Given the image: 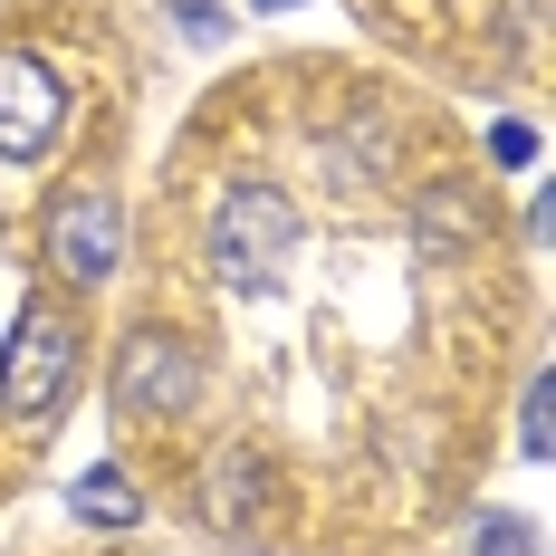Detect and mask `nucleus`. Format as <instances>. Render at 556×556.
I'll return each mask as SVG.
<instances>
[{
  "label": "nucleus",
  "instance_id": "39448f33",
  "mask_svg": "<svg viewBox=\"0 0 556 556\" xmlns=\"http://www.w3.org/2000/svg\"><path fill=\"white\" fill-rule=\"evenodd\" d=\"M192 384H202V365H192V345H182V336L144 327V336H125V345H115V403H125V413H182Z\"/></svg>",
  "mask_w": 556,
  "mask_h": 556
},
{
  "label": "nucleus",
  "instance_id": "6e6552de",
  "mask_svg": "<svg viewBox=\"0 0 556 556\" xmlns=\"http://www.w3.org/2000/svg\"><path fill=\"white\" fill-rule=\"evenodd\" d=\"M490 144H500V154H490V164H508V173H518V164H538V135H528V125H518V115H508V125H500V135H490Z\"/></svg>",
  "mask_w": 556,
  "mask_h": 556
},
{
  "label": "nucleus",
  "instance_id": "f03ea898",
  "mask_svg": "<svg viewBox=\"0 0 556 556\" xmlns=\"http://www.w3.org/2000/svg\"><path fill=\"white\" fill-rule=\"evenodd\" d=\"M67 375H77V327H67L58 307H29V317L10 327V345H0V413H10V422H49Z\"/></svg>",
  "mask_w": 556,
  "mask_h": 556
},
{
  "label": "nucleus",
  "instance_id": "9d476101",
  "mask_svg": "<svg viewBox=\"0 0 556 556\" xmlns=\"http://www.w3.org/2000/svg\"><path fill=\"white\" fill-rule=\"evenodd\" d=\"M260 10H298V0H260Z\"/></svg>",
  "mask_w": 556,
  "mask_h": 556
},
{
  "label": "nucleus",
  "instance_id": "0eeeda50",
  "mask_svg": "<svg viewBox=\"0 0 556 556\" xmlns=\"http://www.w3.org/2000/svg\"><path fill=\"white\" fill-rule=\"evenodd\" d=\"M470 556H538V538H528L518 518H480V528H470Z\"/></svg>",
  "mask_w": 556,
  "mask_h": 556
},
{
  "label": "nucleus",
  "instance_id": "423d86ee",
  "mask_svg": "<svg viewBox=\"0 0 556 556\" xmlns=\"http://www.w3.org/2000/svg\"><path fill=\"white\" fill-rule=\"evenodd\" d=\"M67 508H77V518H87V528H135V480H125V470H77V490H67Z\"/></svg>",
  "mask_w": 556,
  "mask_h": 556
},
{
  "label": "nucleus",
  "instance_id": "7ed1b4c3",
  "mask_svg": "<svg viewBox=\"0 0 556 556\" xmlns=\"http://www.w3.org/2000/svg\"><path fill=\"white\" fill-rule=\"evenodd\" d=\"M58 125H67L58 67L29 58V49H0V154H10V164H39L58 144Z\"/></svg>",
  "mask_w": 556,
  "mask_h": 556
},
{
  "label": "nucleus",
  "instance_id": "20e7f679",
  "mask_svg": "<svg viewBox=\"0 0 556 556\" xmlns=\"http://www.w3.org/2000/svg\"><path fill=\"white\" fill-rule=\"evenodd\" d=\"M125 260V212L115 192H58L49 202V269L67 288H106V269Z\"/></svg>",
  "mask_w": 556,
  "mask_h": 556
},
{
  "label": "nucleus",
  "instance_id": "1a4fd4ad",
  "mask_svg": "<svg viewBox=\"0 0 556 556\" xmlns=\"http://www.w3.org/2000/svg\"><path fill=\"white\" fill-rule=\"evenodd\" d=\"M528 460H547V384H528Z\"/></svg>",
  "mask_w": 556,
  "mask_h": 556
},
{
  "label": "nucleus",
  "instance_id": "f257e3e1",
  "mask_svg": "<svg viewBox=\"0 0 556 556\" xmlns=\"http://www.w3.org/2000/svg\"><path fill=\"white\" fill-rule=\"evenodd\" d=\"M212 260H222L230 298H269L288 260H298V212H288V192L269 182H230L222 222H212Z\"/></svg>",
  "mask_w": 556,
  "mask_h": 556
}]
</instances>
